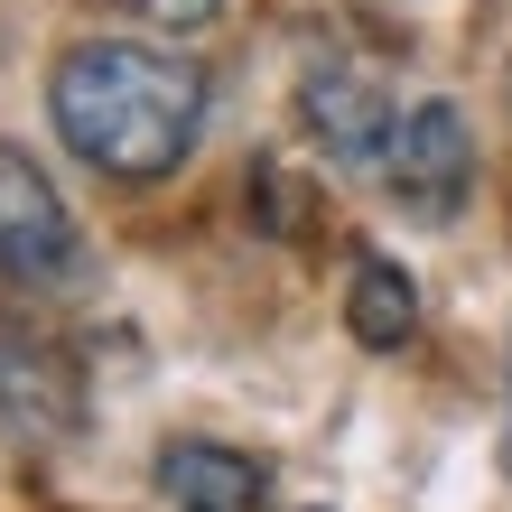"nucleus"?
I'll list each match as a JSON object with an SVG mask.
<instances>
[{
  "mask_svg": "<svg viewBox=\"0 0 512 512\" xmlns=\"http://www.w3.org/2000/svg\"><path fill=\"white\" fill-rule=\"evenodd\" d=\"M47 112H56V140L94 177L159 187V177L187 168V149L205 131V75L196 56L149 47V38H84L56 56Z\"/></svg>",
  "mask_w": 512,
  "mask_h": 512,
  "instance_id": "nucleus-1",
  "label": "nucleus"
},
{
  "mask_svg": "<svg viewBox=\"0 0 512 512\" xmlns=\"http://www.w3.org/2000/svg\"><path fill=\"white\" fill-rule=\"evenodd\" d=\"M131 10H140L149 28H205V19L224 10V0H131Z\"/></svg>",
  "mask_w": 512,
  "mask_h": 512,
  "instance_id": "nucleus-8",
  "label": "nucleus"
},
{
  "mask_svg": "<svg viewBox=\"0 0 512 512\" xmlns=\"http://www.w3.org/2000/svg\"><path fill=\"white\" fill-rule=\"evenodd\" d=\"M159 485L177 512H261V485L270 475L243 457V447H215V438H177L159 457Z\"/></svg>",
  "mask_w": 512,
  "mask_h": 512,
  "instance_id": "nucleus-7",
  "label": "nucleus"
},
{
  "mask_svg": "<svg viewBox=\"0 0 512 512\" xmlns=\"http://www.w3.org/2000/svg\"><path fill=\"white\" fill-rule=\"evenodd\" d=\"M345 336L364 354H401L419 336V280L391 252H354V270H345Z\"/></svg>",
  "mask_w": 512,
  "mask_h": 512,
  "instance_id": "nucleus-6",
  "label": "nucleus"
},
{
  "mask_svg": "<svg viewBox=\"0 0 512 512\" xmlns=\"http://www.w3.org/2000/svg\"><path fill=\"white\" fill-rule=\"evenodd\" d=\"M0 429L10 438H66L75 429V382L47 345L0 326Z\"/></svg>",
  "mask_w": 512,
  "mask_h": 512,
  "instance_id": "nucleus-5",
  "label": "nucleus"
},
{
  "mask_svg": "<svg viewBox=\"0 0 512 512\" xmlns=\"http://www.w3.org/2000/svg\"><path fill=\"white\" fill-rule=\"evenodd\" d=\"M298 112H308V140L336 168H382V140H391V122H401L391 84L364 66V56H317L308 84H298Z\"/></svg>",
  "mask_w": 512,
  "mask_h": 512,
  "instance_id": "nucleus-4",
  "label": "nucleus"
},
{
  "mask_svg": "<svg viewBox=\"0 0 512 512\" xmlns=\"http://www.w3.org/2000/svg\"><path fill=\"white\" fill-rule=\"evenodd\" d=\"M503 475H512V391H503Z\"/></svg>",
  "mask_w": 512,
  "mask_h": 512,
  "instance_id": "nucleus-9",
  "label": "nucleus"
},
{
  "mask_svg": "<svg viewBox=\"0 0 512 512\" xmlns=\"http://www.w3.org/2000/svg\"><path fill=\"white\" fill-rule=\"evenodd\" d=\"M84 233L66 215V196L47 187V168L28 159V149L0 140V280L28 289V298H66L84 289Z\"/></svg>",
  "mask_w": 512,
  "mask_h": 512,
  "instance_id": "nucleus-3",
  "label": "nucleus"
},
{
  "mask_svg": "<svg viewBox=\"0 0 512 512\" xmlns=\"http://www.w3.org/2000/svg\"><path fill=\"white\" fill-rule=\"evenodd\" d=\"M373 177H382V196L401 205L410 224H457L466 196H475V131H466V112L447 94L401 103V122H391Z\"/></svg>",
  "mask_w": 512,
  "mask_h": 512,
  "instance_id": "nucleus-2",
  "label": "nucleus"
}]
</instances>
